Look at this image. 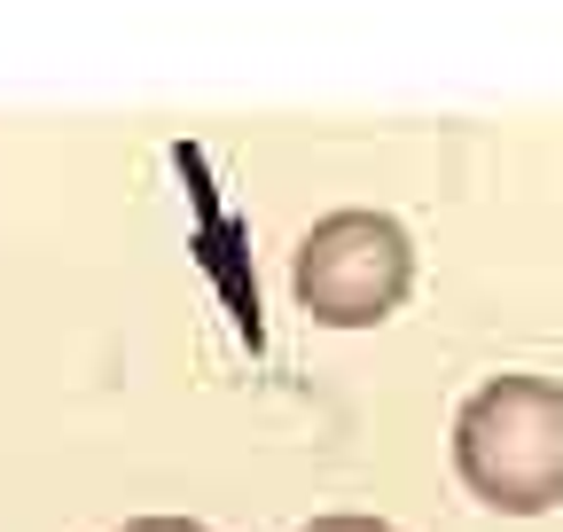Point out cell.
Segmentation results:
<instances>
[{"label": "cell", "mask_w": 563, "mask_h": 532, "mask_svg": "<svg viewBox=\"0 0 563 532\" xmlns=\"http://www.w3.org/2000/svg\"><path fill=\"white\" fill-rule=\"evenodd\" d=\"M290 290L321 329H384L415 290V235L391 212H329L298 235Z\"/></svg>", "instance_id": "7a4b0ae2"}, {"label": "cell", "mask_w": 563, "mask_h": 532, "mask_svg": "<svg viewBox=\"0 0 563 532\" xmlns=\"http://www.w3.org/2000/svg\"><path fill=\"white\" fill-rule=\"evenodd\" d=\"M118 532H211V524H196V517H125Z\"/></svg>", "instance_id": "277c9868"}, {"label": "cell", "mask_w": 563, "mask_h": 532, "mask_svg": "<svg viewBox=\"0 0 563 532\" xmlns=\"http://www.w3.org/2000/svg\"><path fill=\"white\" fill-rule=\"evenodd\" d=\"M298 532H399V524L361 517V509H329V517H313V524H298Z\"/></svg>", "instance_id": "3957f363"}, {"label": "cell", "mask_w": 563, "mask_h": 532, "mask_svg": "<svg viewBox=\"0 0 563 532\" xmlns=\"http://www.w3.org/2000/svg\"><path fill=\"white\" fill-rule=\"evenodd\" d=\"M454 478L493 517L563 509V384L485 376L454 415Z\"/></svg>", "instance_id": "6da1fadb"}]
</instances>
